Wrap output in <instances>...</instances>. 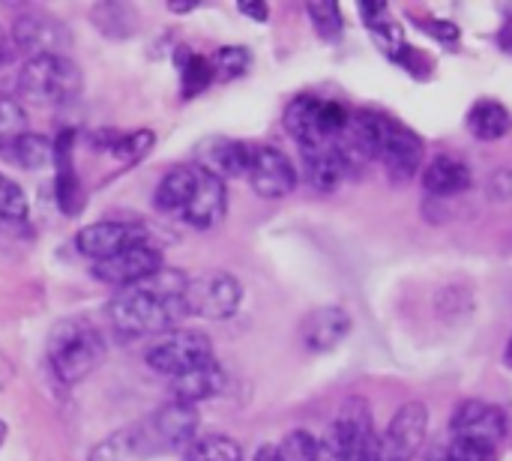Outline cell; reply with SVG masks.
Here are the masks:
<instances>
[{
    "instance_id": "6da1fadb",
    "label": "cell",
    "mask_w": 512,
    "mask_h": 461,
    "mask_svg": "<svg viewBox=\"0 0 512 461\" xmlns=\"http://www.w3.org/2000/svg\"><path fill=\"white\" fill-rule=\"evenodd\" d=\"M186 288L189 276L177 267H162L150 279L117 291L105 315L117 336L123 339H141V336H165L171 330H180V324L189 318L186 306Z\"/></svg>"
},
{
    "instance_id": "7a4b0ae2",
    "label": "cell",
    "mask_w": 512,
    "mask_h": 461,
    "mask_svg": "<svg viewBox=\"0 0 512 461\" xmlns=\"http://www.w3.org/2000/svg\"><path fill=\"white\" fill-rule=\"evenodd\" d=\"M45 357H48V366H51L54 378L63 387H75L90 372H96L99 363L105 360V339L81 315L60 318L48 333Z\"/></svg>"
},
{
    "instance_id": "3957f363",
    "label": "cell",
    "mask_w": 512,
    "mask_h": 461,
    "mask_svg": "<svg viewBox=\"0 0 512 461\" xmlns=\"http://www.w3.org/2000/svg\"><path fill=\"white\" fill-rule=\"evenodd\" d=\"M84 75L78 63L66 54L30 57L18 69V93L39 108L72 105L81 96Z\"/></svg>"
},
{
    "instance_id": "277c9868",
    "label": "cell",
    "mask_w": 512,
    "mask_h": 461,
    "mask_svg": "<svg viewBox=\"0 0 512 461\" xmlns=\"http://www.w3.org/2000/svg\"><path fill=\"white\" fill-rule=\"evenodd\" d=\"M282 123H285V132L297 141V147H330L348 129L351 108L339 99L300 93L285 105Z\"/></svg>"
},
{
    "instance_id": "5b68a950",
    "label": "cell",
    "mask_w": 512,
    "mask_h": 461,
    "mask_svg": "<svg viewBox=\"0 0 512 461\" xmlns=\"http://www.w3.org/2000/svg\"><path fill=\"white\" fill-rule=\"evenodd\" d=\"M147 366L156 372V375H165V378H180V375H189L207 363L216 360L213 354V342L207 333L201 330H171L165 336H159L147 354H144Z\"/></svg>"
},
{
    "instance_id": "8992f818",
    "label": "cell",
    "mask_w": 512,
    "mask_h": 461,
    "mask_svg": "<svg viewBox=\"0 0 512 461\" xmlns=\"http://www.w3.org/2000/svg\"><path fill=\"white\" fill-rule=\"evenodd\" d=\"M186 306L189 318H207V321H228L243 306V285L237 276L225 270H210L195 279H189L186 288Z\"/></svg>"
},
{
    "instance_id": "52a82bcc",
    "label": "cell",
    "mask_w": 512,
    "mask_h": 461,
    "mask_svg": "<svg viewBox=\"0 0 512 461\" xmlns=\"http://www.w3.org/2000/svg\"><path fill=\"white\" fill-rule=\"evenodd\" d=\"M423 159H426V141L405 126L402 120L384 114V126H381V156L378 162L387 171L390 183H411L420 171H423Z\"/></svg>"
},
{
    "instance_id": "ba28073f",
    "label": "cell",
    "mask_w": 512,
    "mask_h": 461,
    "mask_svg": "<svg viewBox=\"0 0 512 461\" xmlns=\"http://www.w3.org/2000/svg\"><path fill=\"white\" fill-rule=\"evenodd\" d=\"M75 249L90 258L93 264L108 261L114 255H120L129 246H141V243H153L150 231L144 222H120V219H102L93 225H84L75 234Z\"/></svg>"
},
{
    "instance_id": "9c48e42d",
    "label": "cell",
    "mask_w": 512,
    "mask_h": 461,
    "mask_svg": "<svg viewBox=\"0 0 512 461\" xmlns=\"http://www.w3.org/2000/svg\"><path fill=\"white\" fill-rule=\"evenodd\" d=\"M249 186L258 198L264 201H282L288 198L297 183L300 171L291 162V156L273 144H255L252 147V165H249Z\"/></svg>"
},
{
    "instance_id": "30bf717a",
    "label": "cell",
    "mask_w": 512,
    "mask_h": 461,
    "mask_svg": "<svg viewBox=\"0 0 512 461\" xmlns=\"http://www.w3.org/2000/svg\"><path fill=\"white\" fill-rule=\"evenodd\" d=\"M426 435H429V408L423 402H405L387 423V432L378 435L381 461H411L426 444Z\"/></svg>"
},
{
    "instance_id": "8fae6325",
    "label": "cell",
    "mask_w": 512,
    "mask_h": 461,
    "mask_svg": "<svg viewBox=\"0 0 512 461\" xmlns=\"http://www.w3.org/2000/svg\"><path fill=\"white\" fill-rule=\"evenodd\" d=\"M162 267H165L162 249H159L156 243H141V246L123 249L120 255H114V258H108V261L93 264L90 273H93L96 282L123 291V288H132V285L150 279V276L159 273Z\"/></svg>"
},
{
    "instance_id": "7c38bea8",
    "label": "cell",
    "mask_w": 512,
    "mask_h": 461,
    "mask_svg": "<svg viewBox=\"0 0 512 461\" xmlns=\"http://www.w3.org/2000/svg\"><path fill=\"white\" fill-rule=\"evenodd\" d=\"M69 42L72 36L66 24L48 12H24L12 24V48L24 51L27 60L42 57V54H63Z\"/></svg>"
},
{
    "instance_id": "4fadbf2b",
    "label": "cell",
    "mask_w": 512,
    "mask_h": 461,
    "mask_svg": "<svg viewBox=\"0 0 512 461\" xmlns=\"http://www.w3.org/2000/svg\"><path fill=\"white\" fill-rule=\"evenodd\" d=\"M252 147L249 141L228 138V135H207L195 144V165L204 168L207 174L225 180L249 177L252 165Z\"/></svg>"
},
{
    "instance_id": "5bb4252c",
    "label": "cell",
    "mask_w": 512,
    "mask_h": 461,
    "mask_svg": "<svg viewBox=\"0 0 512 461\" xmlns=\"http://www.w3.org/2000/svg\"><path fill=\"white\" fill-rule=\"evenodd\" d=\"M450 435L477 438V441H486L501 450V444L510 435V420H507L504 408H498L492 402L465 399L456 405V411L450 417Z\"/></svg>"
},
{
    "instance_id": "9a60e30c",
    "label": "cell",
    "mask_w": 512,
    "mask_h": 461,
    "mask_svg": "<svg viewBox=\"0 0 512 461\" xmlns=\"http://www.w3.org/2000/svg\"><path fill=\"white\" fill-rule=\"evenodd\" d=\"M159 453H162V447H159L150 423L141 420V423L123 426V429L111 432L108 438H102L87 453V461H150Z\"/></svg>"
},
{
    "instance_id": "2e32d148",
    "label": "cell",
    "mask_w": 512,
    "mask_h": 461,
    "mask_svg": "<svg viewBox=\"0 0 512 461\" xmlns=\"http://www.w3.org/2000/svg\"><path fill=\"white\" fill-rule=\"evenodd\" d=\"M162 453H174V450H183L198 438V426H201V417H198V408L195 405H186V402H177L171 399L168 405H162L159 411H153L147 417Z\"/></svg>"
},
{
    "instance_id": "e0dca14e",
    "label": "cell",
    "mask_w": 512,
    "mask_h": 461,
    "mask_svg": "<svg viewBox=\"0 0 512 461\" xmlns=\"http://www.w3.org/2000/svg\"><path fill=\"white\" fill-rule=\"evenodd\" d=\"M354 318L342 306H321L309 312L300 324V342L312 354H330L351 336Z\"/></svg>"
},
{
    "instance_id": "ac0fdd59",
    "label": "cell",
    "mask_w": 512,
    "mask_h": 461,
    "mask_svg": "<svg viewBox=\"0 0 512 461\" xmlns=\"http://www.w3.org/2000/svg\"><path fill=\"white\" fill-rule=\"evenodd\" d=\"M420 183H423V192L432 201H450L456 195H465L474 186V171L462 156L438 153L420 171Z\"/></svg>"
},
{
    "instance_id": "d6986e66",
    "label": "cell",
    "mask_w": 512,
    "mask_h": 461,
    "mask_svg": "<svg viewBox=\"0 0 512 461\" xmlns=\"http://www.w3.org/2000/svg\"><path fill=\"white\" fill-rule=\"evenodd\" d=\"M225 213H228V189H225V183L201 168V180H198L195 195L189 198L186 210L180 213V222H186L195 231H210L225 219Z\"/></svg>"
},
{
    "instance_id": "ffe728a7",
    "label": "cell",
    "mask_w": 512,
    "mask_h": 461,
    "mask_svg": "<svg viewBox=\"0 0 512 461\" xmlns=\"http://www.w3.org/2000/svg\"><path fill=\"white\" fill-rule=\"evenodd\" d=\"M75 129H63L54 138V198L57 207L66 216H75L81 210V180L75 174Z\"/></svg>"
},
{
    "instance_id": "44dd1931",
    "label": "cell",
    "mask_w": 512,
    "mask_h": 461,
    "mask_svg": "<svg viewBox=\"0 0 512 461\" xmlns=\"http://www.w3.org/2000/svg\"><path fill=\"white\" fill-rule=\"evenodd\" d=\"M300 174L306 177V183L315 192L330 195L348 177V165H345L336 144H330V147H300Z\"/></svg>"
},
{
    "instance_id": "7402d4cb",
    "label": "cell",
    "mask_w": 512,
    "mask_h": 461,
    "mask_svg": "<svg viewBox=\"0 0 512 461\" xmlns=\"http://www.w3.org/2000/svg\"><path fill=\"white\" fill-rule=\"evenodd\" d=\"M357 12H360V18L366 24L369 36H372L375 48L387 60H396L408 42H405V30L399 27V21L390 12V3L387 0H360L357 3Z\"/></svg>"
},
{
    "instance_id": "603a6c76",
    "label": "cell",
    "mask_w": 512,
    "mask_h": 461,
    "mask_svg": "<svg viewBox=\"0 0 512 461\" xmlns=\"http://www.w3.org/2000/svg\"><path fill=\"white\" fill-rule=\"evenodd\" d=\"M198 180H201V168L195 162H183V165H174L171 171H165V177L156 183V192H153L156 210L180 219V213L186 210L189 198L195 195Z\"/></svg>"
},
{
    "instance_id": "cb8c5ba5",
    "label": "cell",
    "mask_w": 512,
    "mask_h": 461,
    "mask_svg": "<svg viewBox=\"0 0 512 461\" xmlns=\"http://www.w3.org/2000/svg\"><path fill=\"white\" fill-rule=\"evenodd\" d=\"M225 387H228V375H225V369L213 360V363H207V366H201V369H195V372H189V375L174 378V381H171V396H174L177 402H186V405H195V408H198V402H207V399L222 396Z\"/></svg>"
},
{
    "instance_id": "d4e9b609",
    "label": "cell",
    "mask_w": 512,
    "mask_h": 461,
    "mask_svg": "<svg viewBox=\"0 0 512 461\" xmlns=\"http://www.w3.org/2000/svg\"><path fill=\"white\" fill-rule=\"evenodd\" d=\"M465 129L471 132V138L477 141H501L504 135H510L512 114L510 108L498 99H477L471 105V111L465 114Z\"/></svg>"
},
{
    "instance_id": "484cf974",
    "label": "cell",
    "mask_w": 512,
    "mask_h": 461,
    "mask_svg": "<svg viewBox=\"0 0 512 461\" xmlns=\"http://www.w3.org/2000/svg\"><path fill=\"white\" fill-rule=\"evenodd\" d=\"M174 66L180 72V96L183 99L201 96L216 81V72H213L210 57H204V54H198V51H192L186 45H180L174 51Z\"/></svg>"
},
{
    "instance_id": "4316f807",
    "label": "cell",
    "mask_w": 512,
    "mask_h": 461,
    "mask_svg": "<svg viewBox=\"0 0 512 461\" xmlns=\"http://www.w3.org/2000/svg\"><path fill=\"white\" fill-rule=\"evenodd\" d=\"M0 156H6L12 165L24 171H39L54 162V138H45L39 132H24L15 141H9L0 150Z\"/></svg>"
},
{
    "instance_id": "83f0119b",
    "label": "cell",
    "mask_w": 512,
    "mask_h": 461,
    "mask_svg": "<svg viewBox=\"0 0 512 461\" xmlns=\"http://www.w3.org/2000/svg\"><path fill=\"white\" fill-rule=\"evenodd\" d=\"M306 12H309V21L321 42L339 45L345 39V18H342V6L336 0H312V3H306Z\"/></svg>"
},
{
    "instance_id": "f1b7e54d",
    "label": "cell",
    "mask_w": 512,
    "mask_h": 461,
    "mask_svg": "<svg viewBox=\"0 0 512 461\" xmlns=\"http://www.w3.org/2000/svg\"><path fill=\"white\" fill-rule=\"evenodd\" d=\"M156 147V135L153 129H132V132H120L114 147H111V159L120 165V168H132L138 165L141 159L150 156V150Z\"/></svg>"
},
{
    "instance_id": "f546056e",
    "label": "cell",
    "mask_w": 512,
    "mask_h": 461,
    "mask_svg": "<svg viewBox=\"0 0 512 461\" xmlns=\"http://www.w3.org/2000/svg\"><path fill=\"white\" fill-rule=\"evenodd\" d=\"M183 461H243V450L228 435H201L186 447Z\"/></svg>"
},
{
    "instance_id": "4dcf8cb0",
    "label": "cell",
    "mask_w": 512,
    "mask_h": 461,
    "mask_svg": "<svg viewBox=\"0 0 512 461\" xmlns=\"http://www.w3.org/2000/svg\"><path fill=\"white\" fill-rule=\"evenodd\" d=\"M213 63V72H216V81H234V78H243L252 66V51L246 45H222L213 51L210 57Z\"/></svg>"
},
{
    "instance_id": "1f68e13d",
    "label": "cell",
    "mask_w": 512,
    "mask_h": 461,
    "mask_svg": "<svg viewBox=\"0 0 512 461\" xmlns=\"http://www.w3.org/2000/svg\"><path fill=\"white\" fill-rule=\"evenodd\" d=\"M0 219H6V222H27L30 219L27 192L21 189V183H15L6 174H0Z\"/></svg>"
},
{
    "instance_id": "d6a6232c",
    "label": "cell",
    "mask_w": 512,
    "mask_h": 461,
    "mask_svg": "<svg viewBox=\"0 0 512 461\" xmlns=\"http://www.w3.org/2000/svg\"><path fill=\"white\" fill-rule=\"evenodd\" d=\"M279 461H318V438L306 429L288 432L279 444Z\"/></svg>"
},
{
    "instance_id": "836d02e7",
    "label": "cell",
    "mask_w": 512,
    "mask_h": 461,
    "mask_svg": "<svg viewBox=\"0 0 512 461\" xmlns=\"http://www.w3.org/2000/svg\"><path fill=\"white\" fill-rule=\"evenodd\" d=\"M447 461H498V447L477 441V438H462L450 435V444L444 447Z\"/></svg>"
},
{
    "instance_id": "e575fe53",
    "label": "cell",
    "mask_w": 512,
    "mask_h": 461,
    "mask_svg": "<svg viewBox=\"0 0 512 461\" xmlns=\"http://www.w3.org/2000/svg\"><path fill=\"white\" fill-rule=\"evenodd\" d=\"M24 132H30V129H27V114H24V108H21L15 99L0 96V150H3L9 141H15L18 135H24Z\"/></svg>"
},
{
    "instance_id": "d590c367",
    "label": "cell",
    "mask_w": 512,
    "mask_h": 461,
    "mask_svg": "<svg viewBox=\"0 0 512 461\" xmlns=\"http://www.w3.org/2000/svg\"><path fill=\"white\" fill-rule=\"evenodd\" d=\"M414 24L423 27V30H426L435 42H441V45H456L459 36H462L459 24H453V21H447V18H432V15L417 18V15H414Z\"/></svg>"
},
{
    "instance_id": "8d00e7d4",
    "label": "cell",
    "mask_w": 512,
    "mask_h": 461,
    "mask_svg": "<svg viewBox=\"0 0 512 461\" xmlns=\"http://www.w3.org/2000/svg\"><path fill=\"white\" fill-rule=\"evenodd\" d=\"M393 63H399L408 75H414V78H420V81H426V78L432 75V69H435V63L426 57V51H420V48H414V45H405L402 54H399Z\"/></svg>"
},
{
    "instance_id": "74e56055",
    "label": "cell",
    "mask_w": 512,
    "mask_h": 461,
    "mask_svg": "<svg viewBox=\"0 0 512 461\" xmlns=\"http://www.w3.org/2000/svg\"><path fill=\"white\" fill-rule=\"evenodd\" d=\"M489 195H492L495 201H510L512 198V171L501 168V171H495V174H492V180H489Z\"/></svg>"
},
{
    "instance_id": "f35d334b",
    "label": "cell",
    "mask_w": 512,
    "mask_h": 461,
    "mask_svg": "<svg viewBox=\"0 0 512 461\" xmlns=\"http://www.w3.org/2000/svg\"><path fill=\"white\" fill-rule=\"evenodd\" d=\"M237 12L258 21V24H264L270 18V6L264 0H237Z\"/></svg>"
},
{
    "instance_id": "ab89813d",
    "label": "cell",
    "mask_w": 512,
    "mask_h": 461,
    "mask_svg": "<svg viewBox=\"0 0 512 461\" xmlns=\"http://www.w3.org/2000/svg\"><path fill=\"white\" fill-rule=\"evenodd\" d=\"M498 45H501L504 54H512V12H507V21L498 30Z\"/></svg>"
},
{
    "instance_id": "60d3db41",
    "label": "cell",
    "mask_w": 512,
    "mask_h": 461,
    "mask_svg": "<svg viewBox=\"0 0 512 461\" xmlns=\"http://www.w3.org/2000/svg\"><path fill=\"white\" fill-rule=\"evenodd\" d=\"M165 6H168V12H174V15H186V12H195V9L201 6V0H168Z\"/></svg>"
},
{
    "instance_id": "b9f144b4",
    "label": "cell",
    "mask_w": 512,
    "mask_h": 461,
    "mask_svg": "<svg viewBox=\"0 0 512 461\" xmlns=\"http://www.w3.org/2000/svg\"><path fill=\"white\" fill-rule=\"evenodd\" d=\"M12 378H15V366L9 363L6 354H0V393L12 384Z\"/></svg>"
},
{
    "instance_id": "7bdbcfd3",
    "label": "cell",
    "mask_w": 512,
    "mask_h": 461,
    "mask_svg": "<svg viewBox=\"0 0 512 461\" xmlns=\"http://www.w3.org/2000/svg\"><path fill=\"white\" fill-rule=\"evenodd\" d=\"M9 57H12V36L0 27V66L9 63Z\"/></svg>"
},
{
    "instance_id": "ee69618b",
    "label": "cell",
    "mask_w": 512,
    "mask_h": 461,
    "mask_svg": "<svg viewBox=\"0 0 512 461\" xmlns=\"http://www.w3.org/2000/svg\"><path fill=\"white\" fill-rule=\"evenodd\" d=\"M252 461H279V450H276L273 444H264V447H258V450H255Z\"/></svg>"
},
{
    "instance_id": "f6af8a7d",
    "label": "cell",
    "mask_w": 512,
    "mask_h": 461,
    "mask_svg": "<svg viewBox=\"0 0 512 461\" xmlns=\"http://www.w3.org/2000/svg\"><path fill=\"white\" fill-rule=\"evenodd\" d=\"M501 360H504V369H510L512 372V336L507 339V348H504V357H501Z\"/></svg>"
},
{
    "instance_id": "bcb514c9",
    "label": "cell",
    "mask_w": 512,
    "mask_h": 461,
    "mask_svg": "<svg viewBox=\"0 0 512 461\" xmlns=\"http://www.w3.org/2000/svg\"><path fill=\"white\" fill-rule=\"evenodd\" d=\"M6 438H9V426H6V420H0V450L6 444Z\"/></svg>"
}]
</instances>
